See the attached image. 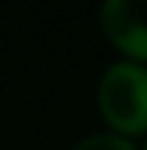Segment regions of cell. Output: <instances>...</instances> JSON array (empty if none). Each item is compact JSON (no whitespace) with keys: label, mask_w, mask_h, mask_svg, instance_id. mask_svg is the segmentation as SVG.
Segmentation results:
<instances>
[{"label":"cell","mask_w":147,"mask_h":150,"mask_svg":"<svg viewBox=\"0 0 147 150\" xmlns=\"http://www.w3.org/2000/svg\"><path fill=\"white\" fill-rule=\"evenodd\" d=\"M95 98L110 132L126 138L147 132V64L132 58L107 64L98 80Z\"/></svg>","instance_id":"6da1fadb"},{"label":"cell","mask_w":147,"mask_h":150,"mask_svg":"<svg viewBox=\"0 0 147 150\" xmlns=\"http://www.w3.org/2000/svg\"><path fill=\"white\" fill-rule=\"evenodd\" d=\"M98 22L126 58L147 64V0H101Z\"/></svg>","instance_id":"7a4b0ae2"},{"label":"cell","mask_w":147,"mask_h":150,"mask_svg":"<svg viewBox=\"0 0 147 150\" xmlns=\"http://www.w3.org/2000/svg\"><path fill=\"white\" fill-rule=\"evenodd\" d=\"M71 150H138L126 135H117V132H92L86 135L83 141H77Z\"/></svg>","instance_id":"3957f363"},{"label":"cell","mask_w":147,"mask_h":150,"mask_svg":"<svg viewBox=\"0 0 147 150\" xmlns=\"http://www.w3.org/2000/svg\"><path fill=\"white\" fill-rule=\"evenodd\" d=\"M144 150H147V144H144Z\"/></svg>","instance_id":"277c9868"}]
</instances>
